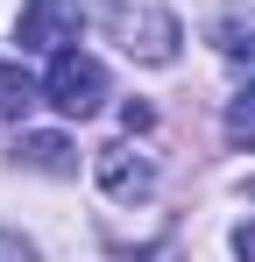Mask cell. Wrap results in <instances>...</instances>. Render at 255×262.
<instances>
[{"label":"cell","instance_id":"cell-11","mask_svg":"<svg viewBox=\"0 0 255 262\" xmlns=\"http://www.w3.org/2000/svg\"><path fill=\"white\" fill-rule=\"evenodd\" d=\"M234 262H255V220H248V227H234Z\"/></svg>","mask_w":255,"mask_h":262},{"label":"cell","instance_id":"cell-2","mask_svg":"<svg viewBox=\"0 0 255 262\" xmlns=\"http://www.w3.org/2000/svg\"><path fill=\"white\" fill-rule=\"evenodd\" d=\"M107 21H114V36H121L128 57H142V64H170L177 57V14H163L156 0H114L107 7Z\"/></svg>","mask_w":255,"mask_h":262},{"label":"cell","instance_id":"cell-10","mask_svg":"<svg viewBox=\"0 0 255 262\" xmlns=\"http://www.w3.org/2000/svg\"><path fill=\"white\" fill-rule=\"evenodd\" d=\"M0 262H36V248H29L22 234H0Z\"/></svg>","mask_w":255,"mask_h":262},{"label":"cell","instance_id":"cell-5","mask_svg":"<svg viewBox=\"0 0 255 262\" xmlns=\"http://www.w3.org/2000/svg\"><path fill=\"white\" fill-rule=\"evenodd\" d=\"M227 142L234 149H255V78L227 99Z\"/></svg>","mask_w":255,"mask_h":262},{"label":"cell","instance_id":"cell-3","mask_svg":"<svg viewBox=\"0 0 255 262\" xmlns=\"http://www.w3.org/2000/svg\"><path fill=\"white\" fill-rule=\"evenodd\" d=\"M78 29H85L78 0H29V7L14 14V43L29 50V57H64V50H78Z\"/></svg>","mask_w":255,"mask_h":262},{"label":"cell","instance_id":"cell-9","mask_svg":"<svg viewBox=\"0 0 255 262\" xmlns=\"http://www.w3.org/2000/svg\"><path fill=\"white\" fill-rule=\"evenodd\" d=\"M149 121H156V114H149V99H121V128H128V135H142Z\"/></svg>","mask_w":255,"mask_h":262},{"label":"cell","instance_id":"cell-6","mask_svg":"<svg viewBox=\"0 0 255 262\" xmlns=\"http://www.w3.org/2000/svg\"><path fill=\"white\" fill-rule=\"evenodd\" d=\"M29 106H36V78H29L22 64H14V71H0V121H22Z\"/></svg>","mask_w":255,"mask_h":262},{"label":"cell","instance_id":"cell-8","mask_svg":"<svg viewBox=\"0 0 255 262\" xmlns=\"http://www.w3.org/2000/svg\"><path fill=\"white\" fill-rule=\"evenodd\" d=\"M213 36H220V50H227L234 64H248V57H255V29H241L234 14H220V21H213Z\"/></svg>","mask_w":255,"mask_h":262},{"label":"cell","instance_id":"cell-1","mask_svg":"<svg viewBox=\"0 0 255 262\" xmlns=\"http://www.w3.org/2000/svg\"><path fill=\"white\" fill-rule=\"evenodd\" d=\"M42 99H50L64 121H92V114L107 106V64H99V57H85V50H64V57H50Z\"/></svg>","mask_w":255,"mask_h":262},{"label":"cell","instance_id":"cell-7","mask_svg":"<svg viewBox=\"0 0 255 262\" xmlns=\"http://www.w3.org/2000/svg\"><path fill=\"white\" fill-rule=\"evenodd\" d=\"M22 156H29L36 170H50V177L71 170V142H64V135H29V142H22Z\"/></svg>","mask_w":255,"mask_h":262},{"label":"cell","instance_id":"cell-4","mask_svg":"<svg viewBox=\"0 0 255 262\" xmlns=\"http://www.w3.org/2000/svg\"><path fill=\"white\" fill-rule=\"evenodd\" d=\"M99 191L114 199V206H142L149 191H156V163L142 156V149H128V142H114V149H99Z\"/></svg>","mask_w":255,"mask_h":262}]
</instances>
